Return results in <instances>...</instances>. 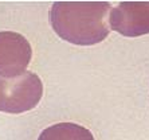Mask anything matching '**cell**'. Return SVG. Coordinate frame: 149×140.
Here are the masks:
<instances>
[{
  "instance_id": "obj_1",
  "label": "cell",
  "mask_w": 149,
  "mask_h": 140,
  "mask_svg": "<svg viewBox=\"0 0 149 140\" xmlns=\"http://www.w3.org/2000/svg\"><path fill=\"white\" fill-rule=\"evenodd\" d=\"M108 1H55L49 12L50 24L59 38L78 46L101 43L110 34Z\"/></svg>"
},
{
  "instance_id": "obj_2",
  "label": "cell",
  "mask_w": 149,
  "mask_h": 140,
  "mask_svg": "<svg viewBox=\"0 0 149 140\" xmlns=\"http://www.w3.org/2000/svg\"><path fill=\"white\" fill-rule=\"evenodd\" d=\"M43 96V82L38 74L24 71L12 78L0 77V112L19 115L34 109Z\"/></svg>"
},
{
  "instance_id": "obj_3",
  "label": "cell",
  "mask_w": 149,
  "mask_h": 140,
  "mask_svg": "<svg viewBox=\"0 0 149 140\" xmlns=\"http://www.w3.org/2000/svg\"><path fill=\"white\" fill-rule=\"evenodd\" d=\"M31 60L32 49L26 36L15 31H0V77L23 74Z\"/></svg>"
},
{
  "instance_id": "obj_4",
  "label": "cell",
  "mask_w": 149,
  "mask_h": 140,
  "mask_svg": "<svg viewBox=\"0 0 149 140\" xmlns=\"http://www.w3.org/2000/svg\"><path fill=\"white\" fill-rule=\"evenodd\" d=\"M109 24L110 30L129 38L149 34V1H121L111 8Z\"/></svg>"
},
{
  "instance_id": "obj_5",
  "label": "cell",
  "mask_w": 149,
  "mask_h": 140,
  "mask_svg": "<svg viewBox=\"0 0 149 140\" xmlns=\"http://www.w3.org/2000/svg\"><path fill=\"white\" fill-rule=\"evenodd\" d=\"M38 140H95L94 135L75 123H58L40 132Z\"/></svg>"
}]
</instances>
